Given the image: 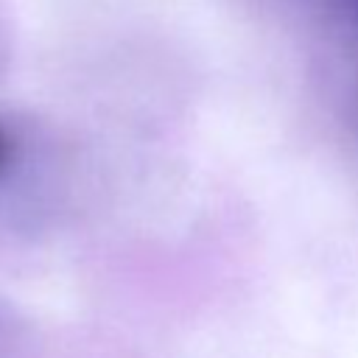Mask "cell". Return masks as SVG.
Here are the masks:
<instances>
[{
  "mask_svg": "<svg viewBox=\"0 0 358 358\" xmlns=\"http://www.w3.org/2000/svg\"><path fill=\"white\" fill-rule=\"evenodd\" d=\"M6 157H8V140H6V134L0 129V168L6 165Z\"/></svg>",
  "mask_w": 358,
  "mask_h": 358,
  "instance_id": "1",
  "label": "cell"
}]
</instances>
